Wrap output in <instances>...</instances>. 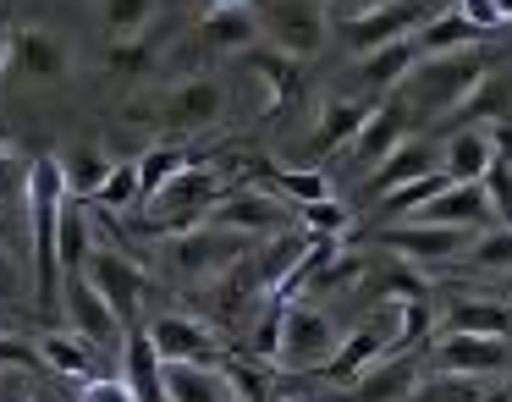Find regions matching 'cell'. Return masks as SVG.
<instances>
[{
  "label": "cell",
  "mask_w": 512,
  "mask_h": 402,
  "mask_svg": "<svg viewBox=\"0 0 512 402\" xmlns=\"http://www.w3.org/2000/svg\"><path fill=\"white\" fill-rule=\"evenodd\" d=\"M144 331H149V342H155V353L166 358V364H226L221 336L204 320H193V314H155Z\"/></svg>",
  "instance_id": "4fadbf2b"
},
{
  "label": "cell",
  "mask_w": 512,
  "mask_h": 402,
  "mask_svg": "<svg viewBox=\"0 0 512 402\" xmlns=\"http://www.w3.org/2000/svg\"><path fill=\"white\" fill-rule=\"evenodd\" d=\"M193 6H199V12H210V6H226V0H193Z\"/></svg>",
  "instance_id": "816d5d0a"
},
{
  "label": "cell",
  "mask_w": 512,
  "mask_h": 402,
  "mask_svg": "<svg viewBox=\"0 0 512 402\" xmlns=\"http://www.w3.org/2000/svg\"><path fill=\"white\" fill-rule=\"evenodd\" d=\"M375 6H386V0H325V12H331V23H347V17H364V12H375Z\"/></svg>",
  "instance_id": "7dc6e473"
},
{
  "label": "cell",
  "mask_w": 512,
  "mask_h": 402,
  "mask_svg": "<svg viewBox=\"0 0 512 402\" xmlns=\"http://www.w3.org/2000/svg\"><path fill=\"white\" fill-rule=\"evenodd\" d=\"M171 402H237V386L226 364H166Z\"/></svg>",
  "instance_id": "7402d4cb"
},
{
  "label": "cell",
  "mask_w": 512,
  "mask_h": 402,
  "mask_svg": "<svg viewBox=\"0 0 512 402\" xmlns=\"http://www.w3.org/2000/svg\"><path fill=\"white\" fill-rule=\"evenodd\" d=\"M72 67L67 45H61V34H50V28H12V72L28 83H61Z\"/></svg>",
  "instance_id": "2e32d148"
},
{
  "label": "cell",
  "mask_w": 512,
  "mask_h": 402,
  "mask_svg": "<svg viewBox=\"0 0 512 402\" xmlns=\"http://www.w3.org/2000/svg\"><path fill=\"white\" fill-rule=\"evenodd\" d=\"M419 39H397V45H380L369 50V56H358V78H364V89H397L402 78L413 72V61H419Z\"/></svg>",
  "instance_id": "f1b7e54d"
},
{
  "label": "cell",
  "mask_w": 512,
  "mask_h": 402,
  "mask_svg": "<svg viewBox=\"0 0 512 402\" xmlns=\"http://www.w3.org/2000/svg\"><path fill=\"white\" fill-rule=\"evenodd\" d=\"M265 177L276 182V188L287 193L292 204H314V199H325V193H331V182H325L320 171H298V166H270V160H265Z\"/></svg>",
  "instance_id": "ab89813d"
},
{
  "label": "cell",
  "mask_w": 512,
  "mask_h": 402,
  "mask_svg": "<svg viewBox=\"0 0 512 402\" xmlns=\"http://www.w3.org/2000/svg\"><path fill=\"white\" fill-rule=\"evenodd\" d=\"M408 402H490V391H485V380H474V375H441V369H435L430 380L413 386Z\"/></svg>",
  "instance_id": "e575fe53"
},
{
  "label": "cell",
  "mask_w": 512,
  "mask_h": 402,
  "mask_svg": "<svg viewBox=\"0 0 512 402\" xmlns=\"http://www.w3.org/2000/svg\"><path fill=\"white\" fill-rule=\"evenodd\" d=\"M336 325L331 314L320 309V303L309 298H287V309H281V336H276V364L287 369V375H320L325 364H331L336 353Z\"/></svg>",
  "instance_id": "3957f363"
},
{
  "label": "cell",
  "mask_w": 512,
  "mask_h": 402,
  "mask_svg": "<svg viewBox=\"0 0 512 402\" xmlns=\"http://www.w3.org/2000/svg\"><path fill=\"white\" fill-rule=\"evenodd\" d=\"M507 116H512V72H485L474 83V94L457 105V122L463 127H496Z\"/></svg>",
  "instance_id": "4316f807"
},
{
  "label": "cell",
  "mask_w": 512,
  "mask_h": 402,
  "mask_svg": "<svg viewBox=\"0 0 512 402\" xmlns=\"http://www.w3.org/2000/svg\"><path fill=\"white\" fill-rule=\"evenodd\" d=\"M452 6L479 28V34H501V28H507V23H501V12H496V0H452Z\"/></svg>",
  "instance_id": "ee69618b"
},
{
  "label": "cell",
  "mask_w": 512,
  "mask_h": 402,
  "mask_svg": "<svg viewBox=\"0 0 512 402\" xmlns=\"http://www.w3.org/2000/svg\"><path fill=\"white\" fill-rule=\"evenodd\" d=\"M215 199H221V171L188 166V171H177L155 199H144L149 204V226H155V232H188V226H204L210 210H215Z\"/></svg>",
  "instance_id": "52a82bcc"
},
{
  "label": "cell",
  "mask_w": 512,
  "mask_h": 402,
  "mask_svg": "<svg viewBox=\"0 0 512 402\" xmlns=\"http://www.w3.org/2000/svg\"><path fill=\"white\" fill-rule=\"evenodd\" d=\"M226 111V89L215 78H182L171 83V89H160L149 105H138L133 116H144V122H155V133L166 138H188V133H204V127H215Z\"/></svg>",
  "instance_id": "277c9868"
},
{
  "label": "cell",
  "mask_w": 512,
  "mask_h": 402,
  "mask_svg": "<svg viewBox=\"0 0 512 402\" xmlns=\"http://www.w3.org/2000/svg\"><path fill=\"white\" fill-rule=\"evenodd\" d=\"M435 12H441L435 0H386V6H375V12H364V17H347V23H336V28H342L353 56H369V50H380V45L413 39Z\"/></svg>",
  "instance_id": "ba28073f"
},
{
  "label": "cell",
  "mask_w": 512,
  "mask_h": 402,
  "mask_svg": "<svg viewBox=\"0 0 512 402\" xmlns=\"http://www.w3.org/2000/svg\"><path fill=\"white\" fill-rule=\"evenodd\" d=\"M111 166H116V160H111V155H100L94 144L61 160V171H67V188L78 193V199H94V193L105 188V177H111Z\"/></svg>",
  "instance_id": "d590c367"
},
{
  "label": "cell",
  "mask_w": 512,
  "mask_h": 402,
  "mask_svg": "<svg viewBox=\"0 0 512 402\" xmlns=\"http://www.w3.org/2000/svg\"><path fill=\"white\" fill-rule=\"evenodd\" d=\"M0 402H34V397H28V386L17 380V369H0Z\"/></svg>",
  "instance_id": "c3c4849f"
},
{
  "label": "cell",
  "mask_w": 512,
  "mask_h": 402,
  "mask_svg": "<svg viewBox=\"0 0 512 402\" xmlns=\"http://www.w3.org/2000/svg\"><path fill=\"white\" fill-rule=\"evenodd\" d=\"M61 314H67L72 331L89 336L100 353H111V347L127 342V325L116 320V309L100 298V287L89 281V270H72V276H61Z\"/></svg>",
  "instance_id": "30bf717a"
},
{
  "label": "cell",
  "mask_w": 512,
  "mask_h": 402,
  "mask_svg": "<svg viewBox=\"0 0 512 402\" xmlns=\"http://www.w3.org/2000/svg\"><path fill=\"white\" fill-rule=\"evenodd\" d=\"M490 155H496V133H490V127H457L441 149V171L452 182H479L490 166Z\"/></svg>",
  "instance_id": "cb8c5ba5"
},
{
  "label": "cell",
  "mask_w": 512,
  "mask_h": 402,
  "mask_svg": "<svg viewBox=\"0 0 512 402\" xmlns=\"http://www.w3.org/2000/svg\"><path fill=\"white\" fill-rule=\"evenodd\" d=\"M369 111L375 105L369 100H325V111H320V122H314V138H309V155H336V149H347L358 138V127L369 122Z\"/></svg>",
  "instance_id": "603a6c76"
},
{
  "label": "cell",
  "mask_w": 512,
  "mask_h": 402,
  "mask_svg": "<svg viewBox=\"0 0 512 402\" xmlns=\"http://www.w3.org/2000/svg\"><path fill=\"white\" fill-rule=\"evenodd\" d=\"M435 166H441V155H435L430 144H419V138H402V144L375 166V177H369V199H386L391 188H402V182L424 177V171H435Z\"/></svg>",
  "instance_id": "d4e9b609"
},
{
  "label": "cell",
  "mask_w": 512,
  "mask_h": 402,
  "mask_svg": "<svg viewBox=\"0 0 512 402\" xmlns=\"http://www.w3.org/2000/svg\"><path fill=\"white\" fill-rule=\"evenodd\" d=\"M446 182H452V177H446V171L435 166V171H424V177H413V182H402V188H391V193H386V199H380V204H386L391 215H402V221H408V215L419 210L424 199H435V193H441Z\"/></svg>",
  "instance_id": "74e56055"
},
{
  "label": "cell",
  "mask_w": 512,
  "mask_h": 402,
  "mask_svg": "<svg viewBox=\"0 0 512 402\" xmlns=\"http://www.w3.org/2000/svg\"><path fill=\"white\" fill-rule=\"evenodd\" d=\"M248 248H254L248 237L204 221V226H188V232H171L166 248H160V259H166L182 281H199V276H226L237 259H248Z\"/></svg>",
  "instance_id": "8992f818"
},
{
  "label": "cell",
  "mask_w": 512,
  "mask_h": 402,
  "mask_svg": "<svg viewBox=\"0 0 512 402\" xmlns=\"http://www.w3.org/2000/svg\"><path fill=\"white\" fill-rule=\"evenodd\" d=\"M254 12H259V39L292 61L314 56L331 34L325 0H254Z\"/></svg>",
  "instance_id": "5b68a950"
},
{
  "label": "cell",
  "mask_w": 512,
  "mask_h": 402,
  "mask_svg": "<svg viewBox=\"0 0 512 402\" xmlns=\"http://www.w3.org/2000/svg\"><path fill=\"white\" fill-rule=\"evenodd\" d=\"M23 292V270H17V248L0 237V298H17Z\"/></svg>",
  "instance_id": "bcb514c9"
},
{
  "label": "cell",
  "mask_w": 512,
  "mask_h": 402,
  "mask_svg": "<svg viewBox=\"0 0 512 402\" xmlns=\"http://www.w3.org/2000/svg\"><path fill=\"white\" fill-rule=\"evenodd\" d=\"M441 331H468V336H507L512 342V309L496 298H452L441 314Z\"/></svg>",
  "instance_id": "484cf974"
},
{
  "label": "cell",
  "mask_w": 512,
  "mask_h": 402,
  "mask_svg": "<svg viewBox=\"0 0 512 402\" xmlns=\"http://www.w3.org/2000/svg\"><path fill=\"white\" fill-rule=\"evenodd\" d=\"M67 171L56 155L28 160V254H34V298L39 309H61V210H67Z\"/></svg>",
  "instance_id": "6da1fadb"
},
{
  "label": "cell",
  "mask_w": 512,
  "mask_h": 402,
  "mask_svg": "<svg viewBox=\"0 0 512 402\" xmlns=\"http://www.w3.org/2000/svg\"><path fill=\"white\" fill-rule=\"evenodd\" d=\"M380 243L391 254H402L408 265H446V259H463L474 232H463V226H435V221H402L391 232H380Z\"/></svg>",
  "instance_id": "5bb4252c"
},
{
  "label": "cell",
  "mask_w": 512,
  "mask_h": 402,
  "mask_svg": "<svg viewBox=\"0 0 512 402\" xmlns=\"http://www.w3.org/2000/svg\"><path fill=\"white\" fill-rule=\"evenodd\" d=\"M6 67H12V28L0 23V78H6Z\"/></svg>",
  "instance_id": "681fc988"
},
{
  "label": "cell",
  "mask_w": 512,
  "mask_h": 402,
  "mask_svg": "<svg viewBox=\"0 0 512 402\" xmlns=\"http://www.w3.org/2000/svg\"><path fill=\"white\" fill-rule=\"evenodd\" d=\"M243 67L248 72H259V83L270 89V100H265V111H287L292 100H298V61L292 56H281V50H243Z\"/></svg>",
  "instance_id": "f546056e"
},
{
  "label": "cell",
  "mask_w": 512,
  "mask_h": 402,
  "mask_svg": "<svg viewBox=\"0 0 512 402\" xmlns=\"http://www.w3.org/2000/svg\"><path fill=\"white\" fill-rule=\"evenodd\" d=\"M463 259L474 270H512V226H485V232H474V243L463 248Z\"/></svg>",
  "instance_id": "8d00e7d4"
},
{
  "label": "cell",
  "mask_w": 512,
  "mask_h": 402,
  "mask_svg": "<svg viewBox=\"0 0 512 402\" xmlns=\"http://www.w3.org/2000/svg\"><path fill=\"white\" fill-rule=\"evenodd\" d=\"M122 358H127V375H122V380L133 386L138 402H171V397H166V358L155 353V342H149L144 325H133V331H127Z\"/></svg>",
  "instance_id": "44dd1931"
},
{
  "label": "cell",
  "mask_w": 512,
  "mask_h": 402,
  "mask_svg": "<svg viewBox=\"0 0 512 402\" xmlns=\"http://www.w3.org/2000/svg\"><path fill=\"white\" fill-rule=\"evenodd\" d=\"M199 45L226 50V56H243V50L259 45V12L254 0H226V6H210L199 17Z\"/></svg>",
  "instance_id": "ac0fdd59"
},
{
  "label": "cell",
  "mask_w": 512,
  "mask_h": 402,
  "mask_svg": "<svg viewBox=\"0 0 512 402\" xmlns=\"http://www.w3.org/2000/svg\"><path fill=\"white\" fill-rule=\"evenodd\" d=\"M111 67H116V72H144V67H149V45H144V39L111 45Z\"/></svg>",
  "instance_id": "f6af8a7d"
},
{
  "label": "cell",
  "mask_w": 512,
  "mask_h": 402,
  "mask_svg": "<svg viewBox=\"0 0 512 402\" xmlns=\"http://www.w3.org/2000/svg\"><path fill=\"white\" fill-rule=\"evenodd\" d=\"M298 221L309 226V237H342L353 215H347L342 204H336L331 193H325V199H314V204H298Z\"/></svg>",
  "instance_id": "60d3db41"
},
{
  "label": "cell",
  "mask_w": 512,
  "mask_h": 402,
  "mask_svg": "<svg viewBox=\"0 0 512 402\" xmlns=\"http://www.w3.org/2000/svg\"><path fill=\"white\" fill-rule=\"evenodd\" d=\"M188 166H193V155L182 144H155L149 155H138V188H144V199H155V193Z\"/></svg>",
  "instance_id": "836d02e7"
},
{
  "label": "cell",
  "mask_w": 512,
  "mask_h": 402,
  "mask_svg": "<svg viewBox=\"0 0 512 402\" xmlns=\"http://www.w3.org/2000/svg\"><path fill=\"white\" fill-rule=\"evenodd\" d=\"M496 12H501V23H512V0H496Z\"/></svg>",
  "instance_id": "f907efd6"
},
{
  "label": "cell",
  "mask_w": 512,
  "mask_h": 402,
  "mask_svg": "<svg viewBox=\"0 0 512 402\" xmlns=\"http://www.w3.org/2000/svg\"><path fill=\"white\" fill-rule=\"evenodd\" d=\"M408 122H413V116L402 111V105H375V111H369V122L358 127V138L347 144L353 166H369V171H375L380 160H386L391 149H397L402 138H408Z\"/></svg>",
  "instance_id": "ffe728a7"
},
{
  "label": "cell",
  "mask_w": 512,
  "mask_h": 402,
  "mask_svg": "<svg viewBox=\"0 0 512 402\" xmlns=\"http://www.w3.org/2000/svg\"><path fill=\"white\" fill-rule=\"evenodd\" d=\"M56 254H61V276H72V270H89V254H94V226H89V215H83V199L61 210Z\"/></svg>",
  "instance_id": "4dcf8cb0"
},
{
  "label": "cell",
  "mask_w": 512,
  "mask_h": 402,
  "mask_svg": "<svg viewBox=\"0 0 512 402\" xmlns=\"http://www.w3.org/2000/svg\"><path fill=\"white\" fill-rule=\"evenodd\" d=\"M89 281L100 287V298L116 309V320L133 331L138 325V309H144V292H149V270L138 259H127L122 248H100L94 243L89 254Z\"/></svg>",
  "instance_id": "8fae6325"
},
{
  "label": "cell",
  "mask_w": 512,
  "mask_h": 402,
  "mask_svg": "<svg viewBox=\"0 0 512 402\" xmlns=\"http://www.w3.org/2000/svg\"><path fill=\"white\" fill-rule=\"evenodd\" d=\"M292 221H298V204H281V199H270V193H259V188H232V193H221L215 210H210V226H226V232L248 237V243L281 237Z\"/></svg>",
  "instance_id": "9c48e42d"
},
{
  "label": "cell",
  "mask_w": 512,
  "mask_h": 402,
  "mask_svg": "<svg viewBox=\"0 0 512 402\" xmlns=\"http://www.w3.org/2000/svg\"><path fill=\"white\" fill-rule=\"evenodd\" d=\"M419 386V358L413 353H386L347 386V402H408Z\"/></svg>",
  "instance_id": "e0dca14e"
},
{
  "label": "cell",
  "mask_w": 512,
  "mask_h": 402,
  "mask_svg": "<svg viewBox=\"0 0 512 402\" xmlns=\"http://www.w3.org/2000/svg\"><path fill=\"white\" fill-rule=\"evenodd\" d=\"M0 237L23 243L28 237V160L0 138Z\"/></svg>",
  "instance_id": "d6986e66"
},
{
  "label": "cell",
  "mask_w": 512,
  "mask_h": 402,
  "mask_svg": "<svg viewBox=\"0 0 512 402\" xmlns=\"http://www.w3.org/2000/svg\"><path fill=\"white\" fill-rule=\"evenodd\" d=\"M413 39H419V50H424V56H435V50H463V45H474V39H479V28L468 23V17L457 12V6H441V12H435L430 23H424L419 34H413Z\"/></svg>",
  "instance_id": "d6a6232c"
},
{
  "label": "cell",
  "mask_w": 512,
  "mask_h": 402,
  "mask_svg": "<svg viewBox=\"0 0 512 402\" xmlns=\"http://www.w3.org/2000/svg\"><path fill=\"white\" fill-rule=\"evenodd\" d=\"M78 402H138L133 397V386L127 380H116V375H89V380H78Z\"/></svg>",
  "instance_id": "7bdbcfd3"
},
{
  "label": "cell",
  "mask_w": 512,
  "mask_h": 402,
  "mask_svg": "<svg viewBox=\"0 0 512 402\" xmlns=\"http://www.w3.org/2000/svg\"><path fill=\"white\" fill-rule=\"evenodd\" d=\"M430 364L441 375H474L490 380L512 364V342L507 336H468V331H441L430 342Z\"/></svg>",
  "instance_id": "7c38bea8"
},
{
  "label": "cell",
  "mask_w": 512,
  "mask_h": 402,
  "mask_svg": "<svg viewBox=\"0 0 512 402\" xmlns=\"http://www.w3.org/2000/svg\"><path fill=\"white\" fill-rule=\"evenodd\" d=\"M485 72L490 67L479 50H435V56L413 61V72L397 83V100L413 122H441V116H457V105L474 94Z\"/></svg>",
  "instance_id": "7a4b0ae2"
},
{
  "label": "cell",
  "mask_w": 512,
  "mask_h": 402,
  "mask_svg": "<svg viewBox=\"0 0 512 402\" xmlns=\"http://www.w3.org/2000/svg\"><path fill=\"white\" fill-rule=\"evenodd\" d=\"M39 358H45L50 369H61V375H72V380L100 375V347L78 331H45L39 336Z\"/></svg>",
  "instance_id": "83f0119b"
},
{
  "label": "cell",
  "mask_w": 512,
  "mask_h": 402,
  "mask_svg": "<svg viewBox=\"0 0 512 402\" xmlns=\"http://www.w3.org/2000/svg\"><path fill=\"white\" fill-rule=\"evenodd\" d=\"M138 199H144V188H138V160H116L105 188L94 193L89 204H100V210H127V204H138Z\"/></svg>",
  "instance_id": "f35d334b"
},
{
  "label": "cell",
  "mask_w": 512,
  "mask_h": 402,
  "mask_svg": "<svg viewBox=\"0 0 512 402\" xmlns=\"http://www.w3.org/2000/svg\"><path fill=\"white\" fill-rule=\"evenodd\" d=\"M408 221H435V226L485 232V226H496V215H490V199H485V188H479V182H446V188L435 193V199H424Z\"/></svg>",
  "instance_id": "9a60e30c"
},
{
  "label": "cell",
  "mask_w": 512,
  "mask_h": 402,
  "mask_svg": "<svg viewBox=\"0 0 512 402\" xmlns=\"http://www.w3.org/2000/svg\"><path fill=\"white\" fill-rule=\"evenodd\" d=\"M364 276V259H353V254H331V259H320V270L309 276V287L303 292H331V287H353V281Z\"/></svg>",
  "instance_id": "b9f144b4"
},
{
  "label": "cell",
  "mask_w": 512,
  "mask_h": 402,
  "mask_svg": "<svg viewBox=\"0 0 512 402\" xmlns=\"http://www.w3.org/2000/svg\"><path fill=\"white\" fill-rule=\"evenodd\" d=\"M160 0H100V17H105V34L111 45H127V39H144L149 23H155Z\"/></svg>",
  "instance_id": "1f68e13d"
}]
</instances>
